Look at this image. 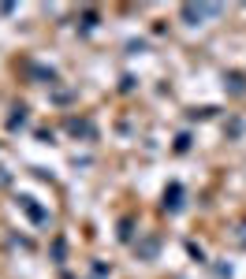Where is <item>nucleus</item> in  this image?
Instances as JSON below:
<instances>
[{"label":"nucleus","instance_id":"1","mask_svg":"<svg viewBox=\"0 0 246 279\" xmlns=\"http://www.w3.org/2000/svg\"><path fill=\"white\" fill-rule=\"evenodd\" d=\"M216 12H220L216 4H205V8H194V4H187V8H183V19H202V15H216Z\"/></svg>","mask_w":246,"mask_h":279}]
</instances>
